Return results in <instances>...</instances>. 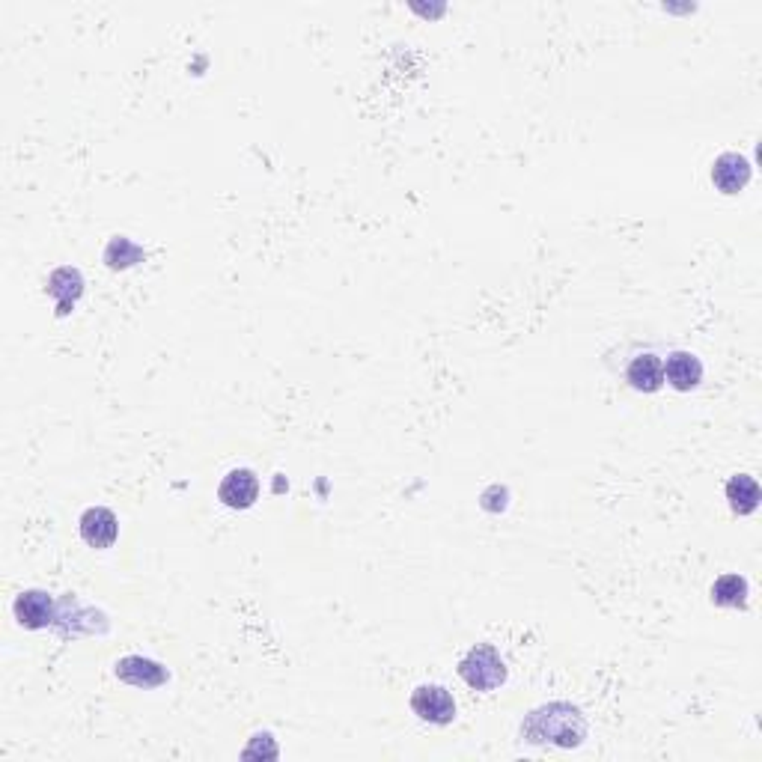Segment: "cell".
I'll list each match as a JSON object with an SVG mask.
<instances>
[{
	"instance_id": "9",
	"label": "cell",
	"mask_w": 762,
	"mask_h": 762,
	"mask_svg": "<svg viewBox=\"0 0 762 762\" xmlns=\"http://www.w3.org/2000/svg\"><path fill=\"white\" fill-rule=\"evenodd\" d=\"M15 617H18V623L27 626V629H42V626H48L51 617H54L51 599H48L45 593H36V590L21 593L18 602H15Z\"/></svg>"
},
{
	"instance_id": "8",
	"label": "cell",
	"mask_w": 762,
	"mask_h": 762,
	"mask_svg": "<svg viewBox=\"0 0 762 762\" xmlns=\"http://www.w3.org/2000/svg\"><path fill=\"white\" fill-rule=\"evenodd\" d=\"M626 379H629V384H632L635 390H640V393H655V390L664 384V364H661V358L652 355V352L637 355L635 361L629 364V370H626Z\"/></svg>"
},
{
	"instance_id": "1",
	"label": "cell",
	"mask_w": 762,
	"mask_h": 762,
	"mask_svg": "<svg viewBox=\"0 0 762 762\" xmlns=\"http://www.w3.org/2000/svg\"><path fill=\"white\" fill-rule=\"evenodd\" d=\"M527 733L530 736H539V739H554L560 745H578L584 739V721H581V712L572 709V706H563V703H554L548 709H539L530 715L527 721Z\"/></svg>"
},
{
	"instance_id": "7",
	"label": "cell",
	"mask_w": 762,
	"mask_h": 762,
	"mask_svg": "<svg viewBox=\"0 0 762 762\" xmlns=\"http://www.w3.org/2000/svg\"><path fill=\"white\" fill-rule=\"evenodd\" d=\"M664 379L676 390H694L703 381V364L691 352H673L664 367Z\"/></svg>"
},
{
	"instance_id": "4",
	"label": "cell",
	"mask_w": 762,
	"mask_h": 762,
	"mask_svg": "<svg viewBox=\"0 0 762 762\" xmlns=\"http://www.w3.org/2000/svg\"><path fill=\"white\" fill-rule=\"evenodd\" d=\"M712 182L721 194H739L751 182V161L739 152H724L712 164Z\"/></svg>"
},
{
	"instance_id": "10",
	"label": "cell",
	"mask_w": 762,
	"mask_h": 762,
	"mask_svg": "<svg viewBox=\"0 0 762 762\" xmlns=\"http://www.w3.org/2000/svg\"><path fill=\"white\" fill-rule=\"evenodd\" d=\"M117 676L131 682V685H143V688L161 685L167 679V673L155 661H146V658H126V661H120L117 664Z\"/></svg>"
},
{
	"instance_id": "11",
	"label": "cell",
	"mask_w": 762,
	"mask_h": 762,
	"mask_svg": "<svg viewBox=\"0 0 762 762\" xmlns=\"http://www.w3.org/2000/svg\"><path fill=\"white\" fill-rule=\"evenodd\" d=\"M727 498H730V507L736 509L739 515H748L754 512L757 504H760V486L754 477L748 474H739L727 483Z\"/></svg>"
},
{
	"instance_id": "2",
	"label": "cell",
	"mask_w": 762,
	"mask_h": 762,
	"mask_svg": "<svg viewBox=\"0 0 762 762\" xmlns=\"http://www.w3.org/2000/svg\"><path fill=\"white\" fill-rule=\"evenodd\" d=\"M459 676L477 688V691H492L498 685H504L507 679V667H504V658L492 649V646H474L462 664H459Z\"/></svg>"
},
{
	"instance_id": "3",
	"label": "cell",
	"mask_w": 762,
	"mask_h": 762,
	"mask_svg": "<svg viewBox=\"0 0 762 762\" xmlns=\"http://www.w3.org/2000/svg\"><path fill=\"white\" fill-rule=\"evenodd\" d=\"M411 709L417 718H423L429 724H450L456 718V703H453L450 691L441 685H420L411 694Z\"/></svg>"
},
{
	"instance_id": "5",
	"label": "cell",
	"mask_w": 762,
	"mask_h": 762,
	"mask_svg": "<svg viewBox=\"0 0 762 762\" xmlns=\"http://www.w3.org/2000/svg\"><path fill=\"white\" fill-rule=\"evenodd\" d=\"M218 498H221L224 507L230 509L254 507L256 498H259V480H256L254 471H248V468L230 471L224 477V483L218 486Z\"/></svg>"
},
{
	"instance_id": "6",
	"label": "cell",
	"mask_w": 762,
	"mask_h": 762,
	"mask_svg": "<svg viewBox=\"0 0 762 762\" xmlns=\"http://www.w3.org/2000/svg\"><path fill=\"white\" fill-rule=\"evenodd\" d=\"M117 515L111 509L105 507H93L87 509L81 515V536L90 548H111L117 542Z\"/></svg>"
},
{
	"instance_id": "12",
	"label": "cell",
	"mask_w": 762,
	"mask_h": 762,
	"mask_svg": "<svg viewBox=\"0 0 762 762\" xmlns=\"http://www.w3.org/2000/svg\"><path fill=\"white\" fill-rule=\"evenodd\" d=\"M712 602L724 608H742L748 602V584L739 575H724L712 587Z\"/></svg>"
}]
</instances>
